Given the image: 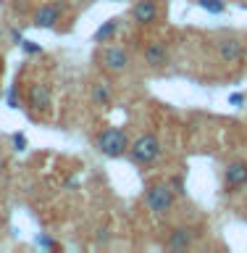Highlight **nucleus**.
Instances as JSON below:
<instances>
[{"instance_id": "f3484780", "label": "nucleus", "mask_w": 247, "mask_h": 253, "mask_svg": "<svg viewBox=\"0 0 247 253\" xmlns=\"http://www.w3.org/2000/svg\"><path fill=\"white\" fill-rule=\"evenodd\" d=\"M76 3H87V0H76Z\"/></svg>"}, {"instance_id": "dca6fc26", "label": "nucleus", "mask_w": 247, "mask_h": 253, "mask_svg": "<svg viewBox=\"0 0 247 253\" xmlns=\"http://www.w3.org/2000/svg\"><path fill=\"white\" fill-rule=\"evenodd\" d=\"M245 61H247V40H245Z\"/></svg>"}, {"instance_id": "0eeeda50", "label": "nucleus", "mask_w": 247, "mask_h": 253, "mask_svg": "<svg viewBox=\"0 0 247 253\" xmlns=\"http://www.w3.org/2000/svg\"><path fill=\"white\" fill-rule=\"evenodd\" d=\"M132 21L140 24V27H150V24L158 21V16H161V5L155 3V0H137V3L132 5Z\"/></svg>"}, {"instance_id": "1a4fd4ad", "label": "nucleus", "mask_w": 247, "mask_h": 253, "mask_svg": "<svg viewBox=\"0 0 247 253\" xmlns=\"http://www.w3.org/2000/svg\"><path fill=\"white\" fill-rule=\"evenodd\" d=\"M197 240V232L192 227H174L169 237H166V251H187V248H192Z\"/></svg>"}, {"instance_id": "9d476101", "label": "nucleus", "mask_w": 247, "mask_h": 253, "mask_svg": "<svg viewBox=\"0 0 247 253\" xmlns=\"http://www.w3.org/2000/svg\"><path fill=\"white\" fill-rule=\"evenodd\" d=\"M224 185L226 190H242L247 185V161H232V164H226V169H224Z\"/></svg>"}, {"instance_id": "a211bd4d", "label": "nucleus", "mask_w": 247, "mask_h": 253, "mask_svg": "<svg viewBox=\"0 0 247 253\" xmlns=\"http://www.w3.org/2000/svg\"><path fill=\"white\" fill-rule=\"evenodd\" d=\"M0 164H3V158H0Z\"/></svg>"}, {"instance_id": "9b49d317", "label": "nucleus", "mask_w": 247, "mask_h": 253, "mask_svg": "<svg viewBox=\"0 0 247 253\" xmlns=\"http://www.w3.org/2000/svg\"><path fill=\"white\" fill-rule=\"evenodd\" d=\"M61 21V8L55 5V3H45V5H39L35 16H32V24L39 29H53L55 24Z\"/></svg>"}, {"instance_id": "7ed1b4c3", "label": "nucleus", "mask_w": 247, "mask_h": 253, "mask_svg": "<svg viewBox=\"0 0 247 253\" xmlns=\"http://www.w3.org/2000/svg\"><path fill=\"white\" fill-rule=\"evenodd\" d=\"M129 134H126L121 126H106L95 134V148L100 150L103 156H110V158H118L129 150Z\"/></svg>"}, {"instance_id": "f03ea898", "label": "nucleus", "mask_w": 247, "mask_h": 253, "mask_svg": "<svg viewBox=\"0 0 247 253\" xmlns=\"http://www.w3.org/2000/svg\"><path fill=\"white\" fill-rule=\"evenodd\" d=\"M161 153H163V142L158 140L155 132L137 134V137L129 142V150H126V156H129L137 166H153L158 158H161Z\"/></svg>"}, {"instance_id": "f257e3e1", "label": "nucleus", "mask_w": 247, "mask_h": 253, "mask_svg": "<svg viewBox=\"0 0 247 253\" xmlns=\"http://www.w3.org/2000/svg\"><path fill=\"white\" fill-rule=\"evenodd\" d=\"M176 203V190L169 185V179H161V182H150L147 190H145V209L153 213L155 219H163L166 213L174 209Z\"/></svg>"}, {"instance_id": "f8f14e48", "label": "nucleus", "mask_w": 247, "mask_h": 253, "mask_svg": "<svg viewBox=\"0 0 247 253\" xmlns=\"http://www.w3.org/2000/svg\"><path fill=\"white\" fill-rule=\"evenodd\" d=\"M90 103L95 108H108L110 103H113V87H110L108 82H95L90 87Z\"/></svg>"}, {"instance_id": "2eb2a0df", "label": "nucleus", "mask_w": 247, "mask_h": 253, "mask_svg": "<svg viewBox=\"0 0 247 253\" xmlns=\"http://www.w3.org/2000/svg\"><path fill=\"white\" fill-rule=\"evenodd\" d=\"M169 185L176 190V195L184 193V179H181V177H169Z\"/></svg>"}, {"instance_id": "20e7f679", "label": "nucleus", "mask_w": 247, "mask_h": 253, "mask_svg": "<svg viewBox=\"0 0 247 253\" xmlns=\"http://www.w3.org/2000/svg\"><path fill=\"white\" fill-rule=\"evenodd\" d=\"M100 66L108 74H124L132 66V53L121 45H106L100 50Z\"/></svg>"}, {"instance_id": "39448f33", "label": "nucleus", "mask_w": 247, "mask_h": 253, "mask_svg": "<svg viewBox=\"0 0 247 253\" xmlns=\"http://www.w3.org/2000/svg\"><path fill=\"white\" fill-rule=\"evenodd\" d=\"M169 61H171V50H169V45H166L163 40H153V42H147L145 50H142V63H145L147 69H153V71L166 69Z\"/></svg>"}, {"instance_id": "6e6552de", "label": "nucleus", "mask_w": 247, "mask_h": 253, "mask_svg": "<svg viewBox=\"0 0 247 253\" xmlns=\"http://www.w3.org/2000/svg\"><path fill=\"white\" fill-rule=\"evenodd\" d=\"M27 103L35 111H50L53 108V87L45 82H35L27 90Z\"/></svg>"}, {"instance_id": "ddd939ff", "label": "nucleus", "mask_w": 247, "mask_h": 253, "mask_svg": "<svg viewBox=\"0 0 247 253\" xmlns=\"http://www.w3.org/2000/svg\"><path fill=\"white\" fill-rule=\"evenodd\" d=\"M118 29V19H110V21H106V27H100L98 29V35H95V40L98 42H108L110 37H113V32Z\"/></svg>"}, {"instance_id": "423d86ee", "label": "nucleus", "mask_w": 247, "mask_h": 253, "mask_svg": "<svg viewBox=\"0 0 247 253\" xmlns=\"http://www.w3.org/2000/svg\"><path fill=\"white\" fill-rule=\"evenodd\" d=\"M216 55L221 63H229V66H234V63L245 61V42L237 37H224L216 42Z\"/></svg>"}, {"instance_id": "4468645a", "label": "nucleus", "mask_w": 247, "mask_h": 253, "mask_svg": "<svg viewBox=\"0 0 247 253\" xmlns=\"http://www.w3.org/2000/svg\"><path fill=\"white\" fill-rule=\"evenodd\" d=\"M200 5L208 8V11H213V13H221V11H224V0H200Z\"/></svg>"}]
</instances>
